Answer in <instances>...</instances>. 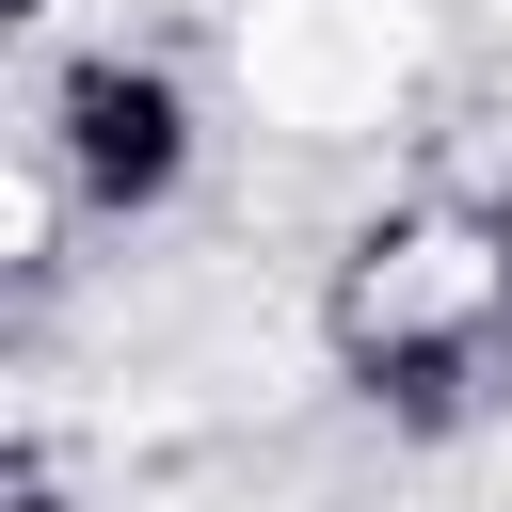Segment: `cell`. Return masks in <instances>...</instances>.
<instances>
[{"mask_svg":"<svg viewBox=\"0 0 512 512\" xmlns=\"http://www.w3.org/2000/svg\"><path fill=\"white\" fill-rule=\"evenodd\" d=\"M384 80H400V0H272L240 32V96L304 144L384 128Z\"/></svg>","mask_w":512,"mask_h":512,"instance_id":"obj_2","label":"cell"},{"mask_svg":"<svg viewBox=\"0 0 512 512\" xmlns=\"http://www.w3.org/2000/svg\"><path fill=\"white\" fill-rule=\"evenodd\" d=\"M336 368L384 400H480L512 368V208L496 192H400L336 256Z\"/></svg>","mask_w":512,"mask_h":512,"instance_id":"obj_1","label":"cell"}]
</instances>
